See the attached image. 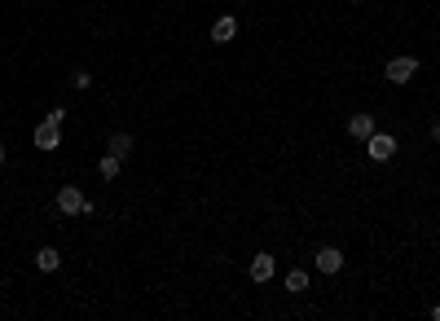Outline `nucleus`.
<instances>
[{"mask_svg": "<svg viewBox=\"0 0 440 321\" xmlns=\"http://www.w3.org/2000/svg\"><path fill=\"white\" fill-rule=\"evenodd\" d=\"M247 273H251V282H273V273H278V260H273L269 251H256V260L247 264Z\"/></svg>", "mask_w": 440, "mask_h": 321, "instance_id": "nucleus-6", "label": "nucleus"}, {"mask_svg": "<svg viewBox=\"0 0 440 321\" xmlns=\"http://www.w3.org/2000/svg\"><path fill=\"white\" fill-rule=\"evenodd\" d=\"M57 211H62V216H88L93 198H84L79 185H62V189H57Z\"/></svg>", "mask_w": 440, "mask_h": 321, "instance_id": "nucleus-1", "label": "nucleus"}, {"mask_svg": "<svg viewBox=\"0 0 440 321\" xmlns=\"http://www.w3.org/2000/svg\"><path fill=\"white\" fill-rule=\"evenodd\" d=\"M31 141H35V150L53 154L57 146H62V128H57V124H49V119H44V124H40V128H35V133H31Z\"/></svg>", "mask_w": 440, "mask_h": 321, "instance_id": "nucleus-5", "label": "nucleus"}, {"mask_svg": "<svg viewBox=\"0 0 440 321\" xmlns=\"http://www.w3.org/2000/svg\"><path fill=\"white\" fill-rule=\"evenodd\" d=\"M348 5H361V0H348Z\"/></svg>", "mask_w": 440, "mask_h": 321, "instance_id": "nucleus-18", "label": "nucleus"}, {"mask_svg": "<svg viewBox=\"0 0 440 321\" xmlns=\"http://www.w3.org/2000/svg\"><path fill=\"white\" fill-rule=\"evenodd\" d=\"M5 159H9V154H5V141H0V168H5Z\"/></svg>", "mask_w": 440, "mask_h": 321, "instance_id": "nucleus-16", "label": "nucleus"}, {"mask_svg": "<svg viewBox=\"0 0 440 321\" xmlns=\"http://www.w3.org/2000/svg\"><path fill=\"white\" fill-rule=\"evenodd\" d=\"M313 264H317V273H326V278H335V273H343V251H339V246H317Z\"/></svg>", "mask_w": 440, "mask_h": 321, "instance_id": "nucleus-4", "label": "nucleus"}, {"mask_svg": "<svg viewBox=\"0 0 440 321\" xmlns=\"http://www.w3.org/2000/svg\"><path fill=\"white\" fill-rule=\"evenodd\" d=\"M343 128H348V137H352V141H365V137H370L379 124H374V115L356 110V115H348V124H343Z\"/></svg>", "mask_w": 440, "mask_h": 321, "instance_id": "nucleus-7", "label": "nucleus"}, {"mask_svg": "<svg viewBox=\"0 0 440 321\" xmlns=\"http://www.w3.org/2000/svg\"><path fill=\"white\" fill-rule=\"evenodd\" d=\"M432 141H436V146H440V124H432Z\"/></svg>", "mask_w": 440, "mask_h": 321, "instance_id": "nucleus-15", "label": "nucleus"}, {"mask_svg": "<svg viewBox=\"0 0 440 321\" xmlns=\"http://www.w3.org/2000/svg\"><path fill=\"white\" fill-rule=\"evenodd\" d=\"M70 88H75V93H88V88H93V75H88V70H75V75H70Z\"/></svg>", "mask_w": 440, "mask_h": 321, "instance_id": "nucleus-13", "label": "nucleus"}, {"mask_svg": "<svg viewBox=\"0 0 440 321\" xmlns=\"http://www.w3.org/2000/svg\"><path fill=\"white\" fill-rule=\"evenodd\" d=\"M287 291H291V295H304V291H308V273H304V269H291V273H287Z\"/></svg>", "mask_w": 440, "mask_h": 321, "instance_id": "nucleus-12", "label": "nucleus"}, {"mask_svg": "<svg viewBox=\"0 0 440 321\" xmlns=\"http://www.w3.org/2000/svg\"><path fill=\"white\" fill-rule=\"evenodd\" d=\"M35 269H40V273H57V269H62L57 246H40V251H35Z\"/></svg>", "mask_w": 440, "mask_h": 321, "instance_id": "nucleus-10", "label": "nucleus"}, {"mask_svg": "<svg viewBox=\"0 0 440 321\" xmlns=\"http://www.w3.org/2000/svg\"><path fill=\"white\" fill-rule=\"evenodd\" d=\"M242 5H251V0H242Z\"/></svg>", "mask_w": 440, "mask_h": 321, "instance_id": "nucleus-19", "label": "nucleus"}, {"mask_svg": "<svg viewBox=\"0 0 440 321\" xmlns=\"http://www.w3.org/2000/svg\"><path fill=\"white\" fill-rule=\"evenodd\" d=\"M97 172H102V181H115V176H119V172H124V159H115V154H111V150H106V159L97 163Z\"/></svg>", "mask_w": 440, "mask_h": 321, "instance_id": "nucleus-11", "label": "nucleus"}, {"mask_svg": "<svg viewBox=\"0 0 440 321\" xmlns=\"http://www.w3.org/2000/svg\"><path fill=\"white\" fill-rule=\"evenodd\" d=\"M233 35H238V18L233 14H220L216 22H211V40H216V44H229Z\"/></svg>", "mask_w": 440, "mask_h": 321, "instance_id": "nucleus-8", "label": "nucleus"}, {"mask_svg": "<svg viewBox=\"0 0 440 321\" xmlns=\"http://www.w3.org/2000/svg\"><path fill=\"white\" fill-rule=\"evenodd\" d=\"M432 321H440V304H432Z\"/></svg>", "mask_w": 440, "mask_h": 321, "instance_id": "nucleus-17", "label": "nucleus"}, {"mask_svg": "<svg viewBox=\"0 0 440 321\" xmlns=\"http://www.w3.org/2000/svg\"><path fill=\"white\" fill-rule=\"evenodd\" d=\"M44 119H49V124H57V128H62V124H66V106H53V110L44 115Z\"/></svg>", "mask_w": 440, "mask_h": 321, "instance_id": "nucleus-14", "label": "nucleus"}, {"mask_svg": "<svg viewBox=\"0 0 440 321\" xmlns=\"http://www.w3.org/2000/svg\"><path fill=\"white\" fill-rule=\"evenodd\" d=\"M392 154H396V137H392V133H379V128H374V133L365 137V159H370V163H388Z\"/></svg>", "mask_w": 440, "mask_h": 321, "instance_id": "nucleus-3", "label": "nucleus"}, {"mask_svg": "<svg viewBox=\"0 0 440 321\" xmlns=\"http://www.w3.org/2000/svg\"><path fill=\"white\" fill-rule=\"evenodd\" d=\"M133 133H111V141H106V150L115 154V159H128V154H133Z\"/></svg>", "mask_w": 440, "mask_h": 321, "instance_id": "nucleus-9", "label": "nucleus"}, {"mask_svg": "<svg viewBox=\"0 0 440 321\" xmlns=\"http://www.w3.org/2000/svg\"><path fill=\"white\" fill-rule=\"evenodd\" d=\"M414 75H419V57H414V53H396V57L383 66V79H388V84H396V88L410 84Z\"/></svg>", "mask_w": 440, "mask_h": 321, "instance_id": "nucleus-2", "label": "nucleus"}]
</instances>
